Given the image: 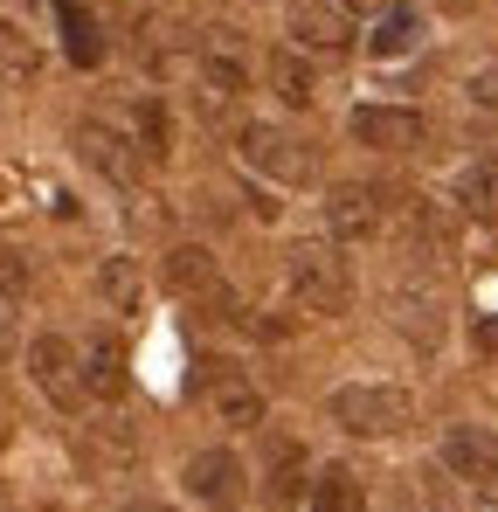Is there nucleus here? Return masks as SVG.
I'll return each instance as SVG.
<instances>
[{"instance_id": "20", "label": "nucleus", "mask_w": 498, "mask_h": 512, "mask_svg": "<svg viewBox=\"0 0 498 512\" xmlns=\"http://www.w3.org/2000/svg\"><path fill=\"white\" fill-rule=\"evenodd\" d=\"M270 90L291 104V111H305L312 97H319V84H312V63H305V49H277L270 56Z\"/></svg>"}, {"instance_id": "11", "label": "nucleus", "mask_w": 498, "mask_h": 512, "mask_svg": "<svg viewBox=\"0 0 498 512\" xmlns=\"http://www.w3.org/2000/svg\"><path fill=\"white\" fill-rule=\"evenodd\" d=\"M284 28H291V42L312 49V56H339V49L353 42V14H346L339 0H298Z\"/></svg>"}, {"instance_id": "2", "label": "nucleus", "mask_w": 498, "mask_h": 512, "mask_svg": "<svg viewBox=\"0 0 498 512\" xmlns=\"http://www.w3.org/2000/svg\"><path fill=\"white\" fill-rule=\"evenodd\" d=\"M284 284H291L298 312H312V319H332V312L353 305V270L332 243H291L284 250Z\"/></svg>"}, {"instance_id": "6", "label": "nucleus", "mask_w": 498, "mask_h": 512, "mask_svg": "<svg viewBox=\"0 0 498 512\" xmlns=\"http://www.w3.org/2000/svg\"><path fill=\"white\" fill-rule=\"evenodd\" d=\"M346 139L374 146V153H415L429 139V118L415 104H353L346 111Z\"/></svg>"}, {"instance_id": "18", "label": "nucleus", "mask_w": 498, "mask_h": 512, "mask_svg": "<svg viewBox=\"0 0 498 512\" xmlns=\"http://www.w3.org/2000/svg\"><path fill=\"white\" fill-rule=\"evenodd\" d=\"M305 512H367V492H360V478L346 464H326V471H312Z\"/></svg>"}, {"instance_id": "13", "label": "nucleus", "mask_w": 498, "mask_h": 512, "mask_svg": "<svg viewBox=\"0 0 498 512\" xmlns=\"http://www.w3.org/2000/svg\"><path fill=\"white\" fill-rule=\"evenodd\" d=\"M166 291H180V298H201V305H229V312H236V298L222 291V270H215V256L201 250V243H173V250H166Z\"/></svg>"}, {"instance_id": "26", "label": "nucleus", "mask_w": 498, "mask_h": 512, "mask_svg": "<svg viewBox=\"0 0 498 512\" xmlns=\"http://www.w3.org/2000/svg\"><path fill=\"white\" fill-rule=\"evenodd\" d=\"M443 7H450V14H471V7H478V0H443Z\"/></svg>"}, {"instance_id": "4", "label": "nucleus", "mask_w": 498, "mask_h": 512, "mask_svg": "<svg viewBox=\"0 0 498 512\" xmlns=\"http://www.w3.org/2000/svg\"><path fill=\"white\" fill-rule=\"evenodd\" d=\"M180 492H187L194 506H208V512H236L243 492H249V464L229 443H208V450H194V457L180 464Z\"/></svg>"}, {"instance_id": "5", "label": "nucleus", "mask_w": 498, "mask_h": 512, "mask_svg": "<svg viewBox=\"0 0 498 512\" xmlns=\"http://www.w3.org/2000/svg\"><path fill=\"white\" fill-rule=\"evenodd\" d=\"M194 395L208 402L215 423H229V429H256V423H263V388L249 381L243 367H229V360H201Z\"/></svg>"}, {"instance_id": "14", "label": "nucleus", "mask_w": 498, "mask_h": 512, "mask_svg": "<svg viewBox=\"0 0 498 512\" xmlns=\"http://www.w3.org/2000/svg\"><path fill=\"white\" fill-rule=\"evenodd\" d=\"M77 374H83V395L118 402L125 395V346L111 340V333H90V346L77 353Z\"/></svg>"}, {"instance_id": "23", "label": "nucleus", "mask_w": 498, "mask_h": 512, "mask_svg": "<svg viewBox=\"0 0 498 512\" xmlns=\"http://www.w3.org/2000/svg\"><path fill=\"white\" fill-rule=\"evenodd\" d=\"M464 97H471L478 111H498V63H485V70H471V77H464Z\"/></svg>"}, {"instance_id": "10", "label": "nucleus", "mask_w": 498, "mask_h": 512, "mask_svg": "<svg viewBox=\"0 0 498 512\" xmlns=\"http://www.w3.org/2000/svg\"><path fill=\"white\" fill-rule=\"evenodd\" d=\"M77 160L97 173L104 187H125V194L139 187V153H132V139H125L118 125H104V118H83L77 125Z\"/></svg>"}, {"instance_id": "3", "label": "nucleus", "mask_w": 498, "mask_h": 512, "mask_svg": "<svg viewBox=\"0 0 498 512\" xmlns=\"http://www.w3.org/2000/svg\"><path fill=\"white\" fill-rule=\"evenodd\" d=\"M236 160L256 180H270V187H305L319 173V153L305 139H291L284 125H263V118H249L243 132H236Z\"/></svg>"}, {"instance_id": "17", "label": "nucleus", "mask_w": 498, "mask_h": 512, "mask_svg": "<svg viewBox=\"0 0 498 512\" xmlns=\"http://www.w3.org/2000/svg\"><path fill=\"white\" fill-rule=\"evenodd\" d=\"M118 132L132 139V153H139V160H166V153H173V118H166L160 97H139V104L125 111V125H118Z\"/></svg>"}, {"instance_id": "15", "label": "nucleus", "mask_w": 498, "mask_h": 512, "mask_svg": "<svg viewBox=\"0 0 498 512\" xmlns=\"http://www.w3.org/2000/svg\"><path fill=\"white\" fill-rule=\"evenodd\" d=\"M56 35H63V56L77 70H97L104 63V21L83 7V0H56Z\"/></svg>"}, {"instance_id": "12", "label": "nucleus", "mask_w": 498, "mask_h": 512, "mask_svg": "<svg viewBox=\"0 0 498 512\" xmlns=\"http://www.w3.org/2000/svg\"><path fill=\"white\" fill-rule=\"evenodd\" d=\"M305 492H312V457H305V443H298V436L270 443V457H263V499H270V512L305 506Z\"/></svg>"}, {"instance_id": "16", "label": "nucleus", "mask_w": 498, "mask_h": 512, "mask_svg": "<svg viewBox=\"0 0 498 512\" xmlns=\"http://www.w3.org/2000/svg\"><path fill=\"white\" fill-rule=\"evenodd\" d=\"M422 49V14L415 7H388V14H374V35H367V56L374 63H402V56H415Z\"/></svg>"}, {"instance_id": "19", "label": "nucleus", "mask_w": 498, "mask_h": 512, "mask_svg": "<svg viewBox=\"0 0 498 512\" xmlns=\"http://www.w3.org/2000/svg\"><path fill=\"white\" fill-rule=\"evenodd\" d=\"M97 298H104L111 312H139V298H146L139 263H132V256H104V263H97Z\"/></svg>"}, {"instance_id": "27", "label": "nucleus", "mask_w": 498, "mask_h": 512, "mask_svg": "<svg viewBox=\"0 0 498 512\" xmlns=\"http://www.w3.org/2000/svg\"><path fill=\"white\" fill-rule=\"evenodd\" d=\"M153 512H166V506H153Z\"/></svg>"}, {"instance_id": "7", "label": "nucleus", "mask_w": 498, "mask_h": 512, "mask_svg": "<svg viewBox=\"0 0 498 512\" xmlns=\"http://www.w3.org/2000/svg\"><path fill=\"white\" fill-rule=\"evenodd\" d=\"M326 229L332 243H374L388 229V194L374 180H339L326 194Z\"/></svg>"}, {"instance_id": "24", "label": "nucleus", "mask_w": 498, "mask_h": 512, "mask_svg": "<svg viewBox=\"0 0 498 512\" xmlns=\"http://www.w3.org/2000/svg\"><path fill=\"white\" fill-rule=\"evenodd\" d=\"M478 346L498 360V312H485V319H478Z\"/></svg>"}, {"instance_id": "22", "label": "nucleus", "mask_w": 498, "mask_h": 512, "mask_svg": "<svg viewBox=\"0 0 498 512\" xmlns=\"http://www.w3.org/2000/svg\"><path fill=\"white\" fill-rule=\"evenodd\" d=\"M201 84H208V97H243L249 90V77H243V63L236 56H222V49H201Z\"/></svg>"}, {"instance_id": "9", "label": "nucleus", "mask_w": 498, "mask_h": 512, "mask_svg": "<svg viewBox=\"0 0 498 512\" xmlns=\"http://www.w3.org/2000/svg\"><path fill=\"white\" fill-rule=\"evenodd\" d=\"M28 381L56 402V409H83V374H77V346L63 333H35L28 340Z\"/></svg>"}, {"instance_id": "1", "label": "nucleus", "mask_w": 498, "mask_h": 512, "mask_svg": "<svg viewBox=\"0 0 498 512\" xmlns=\"http://www.w3.org/2000/svg\"><path fill=\"white\" fill-rule=\"evenodd\" d=\"M326 416L360 443H381V436H402L415 423V395L402 381H339L326 395Z\"/></svg>"}, {"instance_id": "8", "label": "nucleus", "mask_w": 498, "mask_h": 512, "mask_svg": "<svg viewBox=\"0 0 498 512\" xmlns=\"http://www.w3.org/2000/svg\"><path fill=\"white\" fill-rule=\"evenodd\" d=\"M443 471L471 492H498V429L485 423H457L443 429Z\"/></svg>"}, {"instance_id": "21", "label": "nucleus", "mask_w": 498, "mask_h": 512, "mask_svg": "<svg viewBox=\"0 0 498 512\" xmlns=\"http://www.w3.org/2000/svg\"><path fill=\"white\" fill-rule=\"evenodd\" d=\"M0 70H14V77H35V70H42V49H35L28 28L7 21V14H0Z\"/></svg>"}, {"instance_id": "25", "label": "nucleus", "mask_w": 498, "mask_h": 512, "mask_svg": "<svg viewBox=\"0 0 498 512\" xmlns=\"http://www.w3.org/2000/svg\"><path fill=\"white\" fill-rule=\"evenodd\" d=\"M339 7H367V14H388L395 0H339Z\"/></svg>"}]
</instances>
